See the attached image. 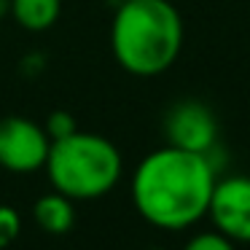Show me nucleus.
Wrapping results in <instances>:
<instances>
[{"label":"nucleus","instance_id":"1","mask_svg":"<svg viewBox=\"0 0 250 250\" xmlns=\"http://www.w3.org/2000/svg\"><path fill=\"white\" fill-rule=\"evenodd\" d=\"M215 180L210 153L164 146L137 164L132 202L151 226L183 231L207 215Z\"/></svg>","mask_w":250,"mask_h":250},{"label":"nucleus","instance_id":"2","mask_svg":"<svg viewBox=\"0 0 250 250\" xmlns=\"http://www.w3.org/2000/svg\"><path fill=\"white\" fill-rule=\"evenodd\" d=\"M110 49L129 76L153 78L183 49V19L169 0H124L113 14Z\"/></svg>","mask_w":250,"mask_h":250},{"label":"nucleus","instance_id":"3","mask_svg":"<svg viewBox=\"0 0 250 250\" xmlns=\"http://www.w3.org/2000/svg\"><path fill=\"white\" fill-rule=\"evenodd\" d=\"M54 191L67 199H100L121 178V151L103 135L94 132H70L57 137L49 146V156L43 164Z\"/></svg>","mask_w":250,"mask_h":250},{"label":"nucleus","instance_id":"4","mask_svg":"<svg viewBox=\"0 0 250 250\" xmlns=\"http://www.w3.org/2000/svg\"><path fill=\"white\" fill-rule=\"evenodd\" d=\"M51 137L41 124L22 116L0 119V167L8 172H35L46 164Z\"/></svg>","mask_w":250,"mask_h":250},{"label":"nucleus","instance_id":"5","mask_svg":"<svg viewBox=\"0 0 250 250\" xmlns=\"http://www.w3.org/2000/svg\"><path fill=\"white\" fill-rule=\"evenodd\" d=\"M207 215L223 237L250 245V175L215 180Z\"/></svg>","mask_w":250,"mask_h":250},{"label":"nucleus","instance_id":"6","mask_svg":"<svg viewBox=\"0 0 250 250\" xmlns=\"http://www.w3.org/2000/svg\"><path fill=\"white\" fill-rule=\"evenodd\" d=\"M164 132H167V146L210 153L218 140V121L205 103L183 100L169 108L167 119H164Z\"/></svg>","mask_w":250,"mask_h":250},{"label":"nucleus","instance_id":"7","mask_svg":"<svg viewBox=\"0 0 250 250\" xmlns=\"http://www.w3.org/2000/svg\"><path fill=\"white\" fill-rule=\"evenodd\" d=\"M33 218L46 234H65L76 223V207H73V199H67L65 194L51 191V194L38 196L33 207Z\"/></svg>","mask_w":250,"mask_h":250},{"label":"nucleus","instance_id":"8","mask_svg":"<svg viewBox=\"0 0 250 250\" xmlns=\"http://www.w3.org/2000/svg\"><path fill=\"white\" fill-rule=\"evenodd\" d=\"M14 22L27 33H46L62 14V0H8Z\"/></svg>","mask_w":250,"mask_h":250},{"label":"nucleus","instance_id":"9","mask_svg":"<svg viewBox=\"0 0 250 250\" xmlns=\"http://www.w3.org/2000/svg\"><path fill=\"white\" fill-rule=\"evenodd\" d=\"M22 234V218L14 207L0 205V250H6L8 245L17 242V237Z\"/></svg>","mask_w":250,"mask_h":250},{"label":"nucleus","instance_id":"10","mask_svg":"<svg viewBox=\"0 0 250 250\" xmlns=\"http://www.w3.org/2000/svg\"><path fill=\"white\" fill-rule=\"evenodd\" d=\"M183 250H237V242L223 237L221 231H202L191 237Z\"/></svg>","mask_w":250,"mask_h":250},{"label":"nucleus","instance_id":"11","mask_svg":"<svg viewBox=\"0 0 250 250\" xmlns=\"http://www.w3.org/2000/svg\"><path fill=\"white\" fill-rule=\"evenodd\" d=\"M43 129L51 140H57V137H65V135H70V132H76V121H73V116L65 113V110H54V113L49 116Z\"/></svg>","mask_w":250,"mask_h":250},{"label":"nucleus","instance_id":"12","mask_svg":"<svg viewBox=\"0 0 250 250\" xmlns=\"http://www.w3.org/2000/svg\"><path fill=\"white\" fill-rule=\"evenodd\" d=\"M3 14H8V0H0V17Z\"/></svg>","mask_w":250,"mask_h":250}]
</instances>
